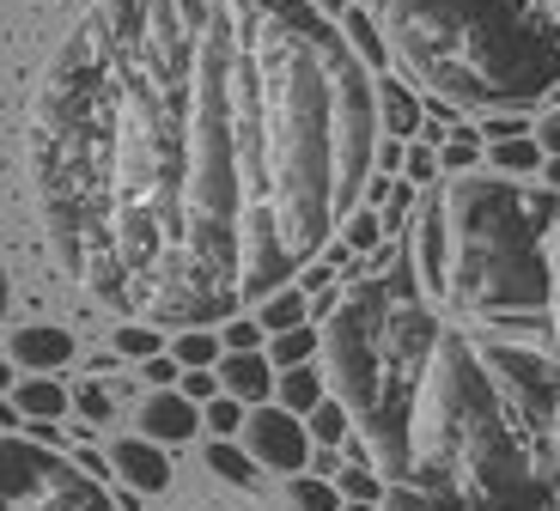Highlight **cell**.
<instances>
[{
	"instance_id": "cell-1",
	"label": "cell",
	"mask_w": 560,
	"mask_h": 511,
	"mask_svg": "<svg viewBox=\"0 0 560 511\" xmlns=\"http://www.w3.org/2000/svg\"><path fill=\"white\" fill-rule=\"evenodd\" d=\"M372 68L311 0H92L25 116L49 256L128 323L293 287L365 201Z\"/></svg>"
},
{
	"instance_id": "cell-2",
	"label": "cell",
	"mask_w": 560,
	"mask_h": 511,
	"mask_svg": "<svg viewBox=\"0 0 560 511\" xmlns=\"http://www.w3.org/2000/svg\"><path fill=\"white\" fill-rule=\"evenodd\" d=\"M372 256L317 329L353 463L420 511H555V317H451L415 287L408 249Z\"/></svg>"
},
{
	"instance_id": "cell-3",
	"label": "cell",
	"mask_w": 560,
	"mask_h": 511,
	"mask_svg": "<svg viewBox=\"0 0 560 511\" xmlns=\"http://www.w3.org/2000/svg\"><path fill=\"white\" fill-rule=\"evenodd\" d=\"M408 268L451 317H555V189H530L500 171H457L433 183L415 213Z\"/></svg>"
},
{
	"instance_id": "cell-4",
	"label": "cell",
	"mask_w": 560,
	"mask_h": 511,
	"mask_svg": "<svg viewBox=\"0 0 560 511\" xmlns=\"http://www.w3.org/2000/svg\"><path fill=\"white\" fill-rule=\"evenodd\" d=\"M396 61L457 111L555 97V0H390Z\"/></svg>"
},
{
	"instance_id": "cell-5",
	"label": "cell",
	"mask_w": 560,
	"mask_h": 511,
	"mask_svg": "<svg viewBox=\"0 0 560 511\" xmlns=\"http://www.w3.org/2000/svg\"><path fill=\"white\" fill-rule=\"evenodd\" d=\"M0 511H116V499L73 469L68 451L0 432Z\"/></svg>"
},
{
	"instance_id": "cell-6",
	"label": "cell",
	"mask_w": 560,
	"mask_h": 511,
	"mask_svg": "<svg viewBox=\"0 0 560 511\" xmlns=\"http://www.w3.org/2000/svg\"><path fill=\"white\" fill-rule=\"evenodd\" d=\"M244 432V456H250L256 469H275V475H305L311 463V439H305V420L287 415L280 402H262L250 415L238 420Z\"/></svg>"
},
{
	"instance_id": "cell-7",
	"label": "cell",
	"mask_w": 560,
	"mask_h": 511,
	"mask_svg": "<svg viewBox=\"0 0 560 511\" xmlns=\"http://www.w3.org/2000/svg\"><path fill=\"white\" fill-rule=\"evenodd\" d=\"M201 432V402L177 396V390H153V396L140 402V439L153 444H183Z\"/></svg>"
},
{
	"instance_id": "cell-8",
	"label": "cell",
	"mask_w": 560,
	"mask_h": 511,
	"mask_svg": "<svg viewBox=\"0 0 560 511\" xmlns=\"http://www.w3.org/2000/svg\"><path fill=\"white\" fill-rule=\"evenodd\" d=\"M110 469L122 475L135 493H165V487H171V456L159 451L153 439H140V432L110 444Z\"/></svg>"
},
{
	"instance_id": "cell-9",
	"label": "cell",
	"mask_w": 560,
	"mask_h": 511,
	"mask_svg": "<svg viewBox=\"0 0 560 511\" xmlns=\"http://www.w3.org/2000/svg\"><path fill=\"white\" fill-rule=\"evenodd\" d=\"M73 360V335L56 329V323H25V329H13V365H25V372H61V365Z\"/></svg>"
},
{
	"instance_id": "cell-10",
	"label": "cell",
	"mask_w": 560,
	"mask_h": 511,
	"mask_svg": "<svg viewBox=\"0 0 560 511\" xmlns=\"http://www.w3.org/2000/svg\"><path fill=\"white\" fill-rule=\"evenodd\" d=\"M213 384H225V396H238V402H268L275 378H268L262 353H225V360L213 365Z\"/></svg>"
},
{
	"instance_id": "cell-11",
	"label": "cell",
	"mask_w": 560,
	"mask_h": 511,
	"mask_svg": "<svg viewBox=\"0 0 560 511\" xmlns=\"http://www.w3.org/2000/svg\"><path fill=\"white\" fill-rule=\"evenodd\" d=\"M372 104H378V128H390L396 140L420 135V104H415V92H402L396 80H372Z\"/></svg>"
},
{
	"instance_id": "cell-12",
	"label": "cell",
	"mask_w": 560,
	"mask_h": 511,
	"mask_svg": "<svg viewBox=\"0 0 560 511\" xmlns=\"http://www.w3.org/2000/svg\"><path fill=\"white\" fill-rule=\"evenodd\" d=\"M268 396H280V408H287V415H305L311 402H323L329 390H323L317 365H287V372L275 378V390H268Z\"/></svg>"
},
{
	"instance_id": "cell-13",
	"label": "cell",
	"mask_w": 560,
	"mask_h": 511,
	"mask_svg": "<svg viewBox=\"0 0 560 511\" xmlns=\"http://www.w3.org/2000/svg\"><path fill=\"white\" fill-rule=\"evenodd\" d=\"M201 463H208V475H220L225 487H244V493H250L256 475H262L250 456H244V444H232V439H213L208 451H201Z\"/></svg>"
},
{
	"instance_id": "cell-14",
	"label": "cell",
	"mask_w": 560,
	"mask_h": 511,
	"mask_svg": "<svg viewBox=\"0 0 560 511\" xmlns=\"http://www.w3.org/2000/svg\"><path fill=\"white\" fill-rule=\"evenodd\" d=\"M13 415H25V420H61V415H68V396H61V384H49V378H25V384L13 390Z\"/></svg>"
},
{
	"instance_id": "cell-15",
	"label": "cell",
	"mask_w": 560,
	"mask_h": 511,
	"mask_svg": "<svg viewBox=\"0 0 560 511\" xmlns=\"http://www.w3.org/2000/svg\"><path fill=\"white\" fill-rule=\"evenodd\" d=\"M250 311H256V329H268V335L299 329V323H305V292H299V287H280V292H268V299H256Z\"/></svg>"
},
{
	"instance_id": "cell-16",
	"label": "cell",
	"mask_w": 560,
	"mask_h": 511,
	"mask_svg": "<svg viewBox=\"0 0 560 511\" xmlns=\"http://www.w3.org/2000/svg\"><path fill=\"white\" fill-rule=\"evenodd\" d=\"M268 360L287 372V365H311L317 360V329L311 323H299V329H280V335H268Z\"/></svg>"
},
{
	"instance_id": "cell-17",
	"label": "cell",
	"mask_w": 560,
	"mask_h": 511,
	"mask_svg": "<svg viewBox=\"0 0 560 511\" xmlns=\"http://www.w3.org/2000/svg\"><path fill=\"white\" fill-rule=\"evenodd\" d=\"M165 353L183 365V372H208L213 353H220V335H213V329H177V341H171Z\"/></svg>"
},
{
	"instance_id": "cell-18",
	"label": "cell",
	"mask_w": 560,
	"mask_h": 511,
	"mask_svg": "<svg viewBox=\"0 0 560 511\" xmlns=\"http://www.w3.org/2000/svg\"><path fill=\"white\" fill-rule=\"evenodd\" d=\"M341 37H348V49H353V56L365 61V68H384V61H390V49H384L378 25H372V19L360 13V7H353V13H348V25H341Z\"/></svg>"
},
{
	"instance_id": "cell-19",
	"label": "cell",
	"mask_w": 560,
	"mask_h": 511,
	"mask_svg": "<svg viewBox=\"0 0 560 511\" xmlns=\"http://www.w3.org/2000/svg\"><path fill=\"white\" fill-rule=\"evenodd\" d=\"M299 420H305V439H317V444H341V439H348V415H341V402H336V396L311 402Z\"/></svg>"
},
{
	"instance_id": "cell-20",
	"label": "cell",
	"mask_w": 560,
	"mask_h": 511,
	"mask_svg": "<svg viewBox=\"0 0 560 511\" xmlns=\"http://www.w3.org/2000/svg\"><path fill=\"white\" fill-rule=\"evenodd\" d=\"M287 506L293 511H341V493L317 475H287Z\"/></svg>"
},
{
	"instance_id": "cell-21",
	"label": "cell",
	"mask_w": 560,
	"mask_h": 511,
	"mask_svg": "<svg viewBox=\"0 0 560 511\" xmlns=\"http://www.w3.org/2000/svg\"><path fill=\"white\" fill-rule=\"evenodd\" d=\"M336 493H341V506H378L384 481L365 469V463H348V469L336 475Z\"/></svg>"
},
{
	"instance_id": "cell-22",
	"label": "cell",
	"mask_w": 560,
	"mask_h": 511,
	"mask_svg": "<svg viewBox=\"0 0 560 511\" xmlns=\"http://www.w3.org/2000/svg\"><path fill=\"white\" fill-rule=\"evenodd\" d=\"M542 165V152H536V140H493V171L500 177H524V171H536Z\"/></svg>"
},
{
	"instance_id": "cell-23",
	"label": "cell",
	"mask_w": 560,
	"mask_h": 511,
	"mask_svg": "<svg viewBox=\"0 0 560 511\" xmlns=\"http://www.w3.org/2000/svg\"><path fill=\"white\" fill-rule=\"evenodd\" d=\"M110 347L122 360H153V353H165V347H159V329H147V323H122V329L110 335Z\"/></svg>"
},
{
	"instance_id": "cell-24",
	"label": "cell",
	"mask_w": 560,
	"mask_h": 511,
	"mask_svg": "<svg viewBox=\"0 0 560 511\" xmlns=\"http://www.w3.org/2000/svg\"><path fill=\"white\" fill-rule=\"evenodd\" d=\"M336 237H348V249L372 256V249L384 244V225H378V213H360V208H353L348 220H341V232H336Z\"/></svg>"
},
{
	"instance_id": "cell-25",
	"label": "cell",
	"mask_w": 560,
	"mask_h": 511,
	"mask_svg": "<svg viewBox=\"0 0 560 511\" xmlns=\"http://www.w3.org/2000/svg\"><path fill=\"white\" fill-rule=\"evenodd\" d=\"M189 511H262V506H256L244 487H225L220 481V487H201V493L189 499Z\"/></svg>"
},
{
	"instance_id": "cell-26",
	"label": "cell",
	"mask_w": 560,
	"mask_h": 511,
	"mask_svg": "<svg viewBox=\"0 0 560 511\" xmlns=\"http://www.w3.org/2000/svg\"><path fill=\"white\" fill-rule=\"evenodd\" d=\"M378 201H384L378 225H384V232H402V225H408V208H415V183H396V189H384Z\"/></svg>"
},
{
	"instance_id": "cell-27",
	"label": "cell",
	"mask_w": 560,
	"mask_h": 511,
	"mask_svg": "<svg viewBox=\"0 0 560 511\" xmlns=\"http://www.w3.org/2000/svg\"><path fill=\"white\" fill-rule=\"evenodd\" d=\"M256 323L250 317H225V341H220V353H256Z\"/></svg>"
},
{
	"instance_id": "cell-28",
	"label": "cell",
	"mask_w": 560,
	"mask_h": 511,
	"mask_svg": "<svg viewBox=\"0 0 560 511\" xmlns=\"http://www.w3.org/2000/svg\"><path fill=\"white\" fill-rule=\"evenodd\" d=\"M433 159L451 171V177H457V171H476V140L457 135V140H445V152H433Z\"/></svg>"
},
{
	"instance_id": "cell-29",
	"label": "cell",
	"mask_w": 560,
	"mask_h": 511,
	"mask_svg": "<svg viewBox=\"0 0 560 511\" xmlns=\"http://www.w3.org/2000/svg\"><path fill=\"white\" fill-rule=\"evenodd\" d=\"M238 420H244V402H238V396H225V402H208V427L220 432V439H232V432H238Z\"/></svg>"
},
{
	"instance_id": "cell-30",
	"label": "cell",
	"mask_w": 560,
	"mask_h": 511,
	"mask_svg": "<svg viewBox=\"0 0 560 511\" xmlns=\"http://www.w3.org/2000/svg\"><path fill=\"white\" fill-rule=\"evenodd\" d=\"M73 402H80V415H85V420H110V408H116V402L104 396L98 384H80V390H73Z\"/></svg>"
},
{
	"instance_id": "cell-31",
	"label": "cell",
	"mask_w": 560,
	"mask_h": 511,
	"mask_svg": "<svg viewBox=\"0 0 560 511\" xmlns=\"http://www.w3.org/2000/svg\"><path fill=\"white\" fill-rule=\"evenodd\" d=\"M402 165H408V183H433V177H439V159H433L427 147H408Z\"/></svg>"
},
{
	"instance_id": "cell-32",
	"label": "cell",
	"mask_w": 560,
	"mask_h": 511,
	"mask_svg": "<svg viewBox=\"0 0 560 511\" xmlns=\"http://www.w3.org/2000/svg\"><path fill=\"white\" fill-rule=\"evenodd\" d=\"M177 396H189V402H213V372H177Z\"/></svg>"
},
{
	"instance_id": "cell-33",
	"label": "cell",
	"mask_w": 560,
	"mask_h": 511,
	"mask_svg": "<svg viewBox=\"0 0 560 511\" xmlns=\"http://www.w3.org/2000/svg\"><path fill=\"white\" fill-rule=\"evenodd\" d=\"M68 463H73L80 475H92V481H98V475L110 469V456H104V451H92V444H80V451H68Z\"/></svg>"
},
{
	"instance_id": "cell-34",
	"label": "cell",
	"mask_w": 560,
	"mask_h": 511,
	"mask_svg": "<svg viewBox=\"0 0 560 511\" xmlns=\"http://www.w3.org/2000/svg\"><path fill=\"white\" fill-rule=\"evenodd\" d=\"M140 365H147V384H153V390H171V384H177V372H183L177 360H159V353H153V360H140Z\"/></svg>"
},
{
	"instance_id": "cell-35",
	"label": "cell",
	"mask_w": 560,
	"mask_h": 511,
	"mask_svg": "<svg viewBox=\"0 0 560 511\" xmlns=\"http://www.w3.org/2000/svg\"><path fill=\"white\" fill-rule=\"evenodd\" d=\"M7 304H13V280H7V263H0V323H7Z\"/></svg>"
},
{
	"instance_id": "cell-36",
	"label": "cell",
	"mask_w": 560,
	"mask_h": 511,
	"mask_svg": "<svg viewBox=\"0 0 560 511\" xmlns=\"http://www.w3.org/2000/svg\"><path fill=\"white\" fill-rule=\"evenodd\" d=\"M13 420H19V415H13V402H0V432H13Z\"/></svg>"
},
{
	"instance_id": "cell-37",
	"label": "cell",
	"mask_w": 560,
	"mask_h": 511,
	"mask_svg": "<svg viewBox=\"0 0 560 511\" xmlns=\"http://www.w3.org/2000/svg\"><path fill=\"white\" fill-rule=\"evenodd\" d=\"M7 384H13V365L0 360V396H7Z\"/></svg>"
},
{
	"instance_id": "cell-38",
	"label": "cell",
	"mask_w": 560,
	"mask_h": 511,
	"mask_svg": "<svg viewBox=\"0 0 560 511\" xmlns=\"http://www.w3.org/2000/svg\"><path fill=\"white\" fill-rule=\"evenodd\" d=\"M341 511H384V506H341Z\"/></svg>"
}]
</instances>
